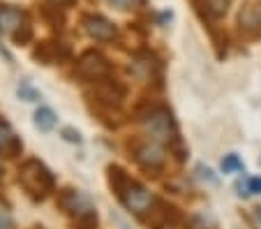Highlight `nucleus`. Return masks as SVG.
Masks as SVG:
<instances>
[{
    "instance_id": "1",
    "label": "nucleus",
    "mask_w": 261,
    "mask_h": 229,
    "mask_svg": "<svg viewBox=\"0 0 261 229\" xmlns=\"http://www.w3.org/2000/svg\"><path fill=\"white\" fill-rule=\"evenodd\" d=\"M109 183H111L114 192L118 194V199L137 215L150 213L153 206L158 204V199H155L153 194L148 192L141 183H137V181L129 179L120 167H109Z\"/></svg>"
},
{
    "instance_id": "2",
    "label": "nucleus",
    "mask_w": 261,
    "mask_h": 229,
    "mask_svg": "<svg viewBox=\"0 0 261 229\" xmlns=\"http://www.w3.org/2000/svg\"><path fill=\"white\" fill-rule=\"evenodd\" d=\"M19 183L23 190L35 197V199H44L46 194L54 190V174L42 165L40 160H25L19 169Z\"/></svg>"
},
{
    "instance_id": "3",
    "label": "nucleus",
    "mask_w": 261,
    "mask_h": 229,
    "mask_svg": "<svg viewBox=\"0 0 261 229\" xmlns=\"http://www.w3.org/2000/svg\"><path fill=\"white\" fill-rule=\"evenodd\" d=\"M141 125L146 130L148 139L158 141V144H173L178 141V130H176V123H173L171 114H169L164 107H153L148 109L146 114H141Z\"/></svg>"
},
{
    "instance_id": "4",
    "label": "nucleus",
    "mask_w": 261,
    "mask_h": 229,
    "mask_svg": "<svg viewBox=\"0 0 261 229\" xmlns=\"http://www.w3.org/2000/svg\"><path fill=\"white\" fill-rule=\"evenodd\" d=\"M111 74V65L97 51H86L79 60H76V77L90 84H99V81L109 79Z\"/></svg>"
},
{
    "instance_id": "5",
    "label": "nucleus",
    "mask_w": 261,
    "mask_h": 229,
    "mask_svg": "<svg viewBox=\"0 0 261 229\" xmlns=\"http://www.w3.org/2000/svg\"><path fill=\"white\" fill-rule=\"evenodd\" d=\"M129 148H132L134 160H137L143 169H150V171L162 169V165H164L162 144H158L153 139H137L134 144H129Z\"/></svg>"
},
{
    "instance_id": "6",
    "label": "nucleus",
    "mask_w": 261,
    "mask_h": 229,
    "mask_svg": "<svg viewBox=\"0 0 261 229\" xmlns=\"http://www.w3.org/2000/svg\"><path fill=\"white\" fill-rule=\"evenodd\" d=\"M84 30L88 33L93 40L97 42H111L116 35H118V30H116V26L111 23L109 19H104V16L99 14H90L84 19Z\"/></svg>"
},
{
    "instance_id": "7",
    "label": "nucleus",
    "mask_w": 261,
    "mask_h": 229,
    "mask_svg": "<svg viewBox=\"0 0 261 229\" xmlns=\"http://www.w3.org/2000/svg\"><path fill=\"white\" fill-rule=\"evenodd\" d=\"M58 204H60V209H65L67 213H72V215L86 213V211L93 209L90 201H88V197H84L79 190H63L60 197H58Z\"/></svg>"
},
{
    "instance_id": "8",
    "label": "nucleus",
    "mask_w": 261,
    "mask_h": 229,
    "mask_svg": "<svg viewBox=\"0 0 261 229\" xmlns=\"http://www.w3.org/2000/svg\"><path fill=\"white\" fill-rule=\"evenodd\" d=\"M238 23H241V28L247 30V33L261 35V0L250 3L247 7H243L241 16H238Z\"/></svg>"
},
{
    "instance_id": "9",
    "label": "nucleus",
    "mask_w": 261,
    "mask_h": 229,
    "mask_svg": "<svg viewBox=\"0 0 261 229\" xmlns=\"http://www.w3.org/2000/svg\"><path fill=\"white\" fill-rule=\"evenodd\" d=\"M95 86H97V88H95L97 97L102 102H107V105H116V107H118L120 100L125 97V88H123V86H118L116 81H111V79H104V81H99V84H95Z\"/></svg>"
},
{
    "instance_id": "10",
    "label": "nucleus",
    "mask_w": 261,
    "mask_h": 229,
    "mask_svg": "<svg viewBox=\"0 0 261 229\" xmlns=\"http://www.w3.org/2000/svg\"><path fill=\"white\" fill-rule=\"evenodd\" d=\"M69 56V49L63 44H54V42H42L40 49H35V58H40L42 63L51 65V63H60Z\"/></svg>"
},
{
    "instance_id": "11",
    "label": "nucleus",
    "mask_w": 261,
    "mask_h": 229,
    "mask_svg": "<svg viewBox=\"0 0 261 229\" xmlns=\"http://www.w3.org/2000/svg\"><path fill=\"white\" fill-rule=\"evenodd\" d=\"M21 148H23V146H21V141L16 139V135L12 132V128L0 120V153L14 158V155L21 153Z\"/></svg>"
},
{
    "instance_id": "12",
    "label": "nucleus",
    "mask_w": 261,
    "mask_h": 229,
    "mask_svg": "<svg viewBox=\"0 0 261 229\" xmlns=\"http://www.w3.org/2000/svg\"><path fill=\"white\" fill-rule=\"evenodd\" d=\"M21 26H23V12L14 10V7H3L0 10V30L3 33H12L14 35Z\"/></svg>"
},
{
    "instance_id": "13",
    "label": "nucleus",
    "mask_w": 261,
    "mask_h": 229,
    "mask_svg": "<svg viewBox=\"0 0 261 229\" xmlns=\"http://www.w3.org/2000/svg\"><path fill=\"white\" fill-rule=\"evenodd\" d=\"M33 123L40 132H51L56 128V123H58V116H56V111L51 107H40L33 116Z\"/></svg>"
},
{
    "instance_id": "14",
    "label": "nucleus",
    "mask_w": 261,
    "mask_h": 229,
    "mask_svg": "<svg viewBox=\"0 0 261 229\" xmlns=\"http://www.w3.org/2000/svg\"><path fill=\"white\" fill-rule=\"evenodd\" d=\"M155 70H158V63H155L148 54H139L132 63V72L137 77H141V79H150Z\"/></svg>"
},
{
    "instance_id": "15",
    "label": "nucleus",
    "mask_w": 261,
    "mask_h": 229,
    "mask_svg": "<svg viewBox=\"0 0 261 229\" xmlns=\"http://www.w3.org/2000/svg\"><path fill=\"white\" fill-rule=\"evenodd\" d=\"M72 227L74 229H95V227H97V213L90 209V211H86V213L74 215Z\"/></svg>"
},
{
    "instance_id": "16",
    "label": "nucleus",
    "mask_w": 261,
    "mask_h": 229,
    "mask_svg": "<svg viewBox=\"0 0 261 229\" xmlns=\"http://www.w3.org/2000/svg\"><path fill=\"white\" fill-rule=\"evenodd\" d=\"M203 7L211 16H222L229 10V0H203Z\"/></svg>"
},
{
    "instance_id": "17",
    "label": "nucleus",
    "mask_w": 261,
    "mask_h": 229,
    "mask_svg": "<svg viewBox=\"0 0 261 229\" xmlns=\"http://www.w3.org/2000/svg\"><path fill=\"white\" fill-rule=\"evenodd\" d=\"M222 171L224 174H233V171H243V160L236 153H229L227 158L222 160Z\"/></svg>"
},
{
    "instance_id": "18",
    "label": "nucleus",
    "mask_w": 261,
    "mask_h": 229,
    "mask_svg": "<svg viewBox=\"0 0 261 229\" xmlns=\"http://www.w3.org/2000/svg\"><path fill=\"white\" fill-rule=\"evenodd\" d=\"M16 93H19V97H21V100H25V102H37V100H40V90H35L28 81H23V84L19 86V90H16Z\"/></svg>"
},
{
    "instance_id": "19",
    "label": "nucleus",
    "mask_w": 261,
    "mask_h": 229,
    "mask_svg": "<svg viewBox=\"0 0 261 229\" xmlns=\"http://www.w3.org/2000/svg\"><path fill=\"white\" fill-rule=\"evenodd\" d=\"M12 37H14L16 44H25V42H30V37H33V28H30L28 23H23Z\"/></svg>"
},
{
    "instance_id": "20",
    "label": "nucleus",
    "mask_w": 261,
    "mask_h": 229,
    "mask_svg": "<svg viewBox=\"0 0 261 229\" xmlns=\"http://www.w3.org/2000/svg\"><path fill=\"white\" fill-rule=\"evenodd\" d=\"M243 194H261V176H250L245 181V192Z\"/></svg>"
},
{
    "instance_id": "21",
    "label": "nucleus",
    "mask_w": 261,
    "mask_h": 229,
    "mask_svg": "<svg viewBox=\"0 0 261 229\" xmlns=\"http://www.w3.org/2000/svg\"><path fill=\"white\" fill-rule=\"evenodd\" d=\"M63 137H65V141H69V144H81L79 130H74V128H65L63 130Z\"/></svg>"
},
{
    "instance_id": "22",
    "label": "nucleus",
    "mask_w": 261,
    "mask_h": 229,
    "mask_svg": "<svg viewBox=\"0 0 261 229\" xmlns=\"http://www.w3.org/2000/svg\"><path fill=\"white\" fill-rule=\"evenodd\" d=\"M12 227H14V222H12L10 213L0 209V229H12Z\"/></svg>"
},
{
    "instance_id": "23",
    "label": "nucleus",
    "mask_w": 261,
    "mask_h": 229,
    "mask_svg": "<svg viewBox=\"0 0 261 229\" xmlns=\"http://www.w3.org/2000/svg\"><path fill=\"white\" fill-rule=\"evenodd\" d=\"M199 174H201V179H208L211 183H217V179H213V171L208 169V167H206V169H203V167H199Z\"/></svg>"
},
{
    "instance_id": "24",
    "label": "nucleus",
    "mask_w": 261,
    "mask_h": 229,
    "mask_svg": "<svg viewBox=\"0 0 261 229\" xmlns=\"http://www.w3.org/2000/svg\"><path fill=\"white\" fill-rule=\"evenodd\" d=\"M111 5H116V7H120V10H125V7H129L134 3V0H109Z\"/></svg>"
},
{
    "instance_id": "25",
    "label": "nucleus",
    "mask_w": 261,
    "mask_h": 229,
    "mask_svg": "<svg viewBox=\"0 0 261 229\" xmlns=\"http://www.w3.org/2000/svg\"><path fill=\"white\" fill-rule=\"evenodd\" d=\"M56 5H65V3H72V0H54Z\"/></svg>"
},
{
    "instance_id": "26",
    "label": "nucleus",
    "mask_w": 261,
    "mask_h": 229,
    "mask_svg": "<svg viewBox=\"0 0 261 229\" xmlns=\"http://www.w3.org/2000/svg\"><path fill=\"white\" fill-rule=\"evenodd\" d=\"M256 215H259V220H261V209H256Z\"/></svg>"
},
{
    "instance_id": "27",
    "label": "nucleus",
    "mask_w": 261,
    "mask_h": 229,
    "mask_svg": "<svg viewBox=\"0 0 261 229\" xmlns=\"http://www.w3.org/2000/svg\"><path fill=\"white\" fill-rule=\"evenodd\" d=\"M0 174H3V169H0Z\"/></svg>"
},
{
    "instance_id": "28",
    "label": "nucleus",
    "mask_w": 261,
    "mask_h": 229,
    "mask_svg": "<svg viewBox=\"0 0 261 229\" xmlns=\"http://www.w3.org/2000/svg\"><path fill=\"white\" fill-rule=\"evenodd\" d=\"M40 229H42V227H40Z\"/></svg>"
}]
</instances>
